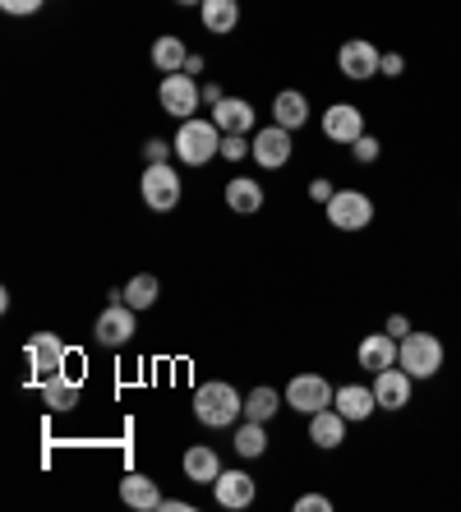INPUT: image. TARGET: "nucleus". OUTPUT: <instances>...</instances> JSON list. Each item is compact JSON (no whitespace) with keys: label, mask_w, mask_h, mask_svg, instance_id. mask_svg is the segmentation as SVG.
<instances>
[{"label":"nucleus","mask_w":461,"mask_h":512,"mask_svg":"<svg viewBox=\"0 0 461 512\" xmlns=\"http://www.w3.org/2000/svg\"><path fill=\"white\" fill-rule=\"evenodd\" d=\"M245 416V397L231 388V383H199L194 393V420L208 429H226Z\"/></svg>","instance_id":"nucleus-1"},{"label":"nucleus","mask_w":461,"mask_h":512,"mask_svg":"<svg viewBox=\"0 0 461 512\" xmlns=\"http://www.w3.org/2000/svg\"><path fill=\"white\" fill-rule=\"evenodd\" d=\"M213 153H222V130H217V120H180L176 130V157L185 167H203V162H213Z\"/></svg>","instance_id":"nucleus-2"},{"label":"nucleus","mask_w":461,"mask_h":512,"mask_svg":"<svg viewBox=\"0 0 461 512\" xmlns=\"http://www.w3.org/2000/svg\"><path fill=\"white\" fill-rule=\"evenodd\" d=\"M443 360H448V351H443V342H438L434 333H406L402 342H397V365H402L411 379H434V374L443 370Z\"/></svg>","instance_id":"nucleus-3"},{"label":"nucleus","mask_w":461,"mask_h":512,"mask_svg":"<svg viewBox=\"0 0 461 512\" xmlns=\"http://www.w3.org/2000/svg\"><path fill=\"white\" fill-rule=\"evenodd\" d=\"M24 356H28V379H33L37 388L65 374V342H60L56 333H33L24 346Z\"/></svg>","instance_id":"nucleus-4"},{"label":"nucleus","mask_w":461,"mask_h":512,"mask_svg":"<svg viewBox=\"0 0 461 512\" xmlns=\"http://www.w3.org/2000/svg\"><path fill=\"white\" fill-rule=\"evenodd\" d=\"M139 190H143V203L153 208V213H171L180 203V190H185V180L176 176L171 162H153V167L139 176Z\"/></svg>","instance_id":"nucleus-5"},{"label":"nucleus","mask_w":461,"mask_h":512,"mask_svg":"<svg viewBox=\"0 0 461 512\" xmlns=\"http://www.w3.org/2000/svg\"><path fill=\"white\" fill-rule=\"evenodd\" d=\"M328 222L337 231H365L374 222V199L365 190H337L328 199Z\"/></svg>","instance_id":"nucleus-6"},{"label":"nucleus","mask_w":461,"mask_h":512,"mask_svg":"<svg viewBox=\"0 0 461 512\" xmlns=\"http://www.w3.org/2000/svg\"><path fill=\"white\" fill-rule=\"evenodd\" d=\"M337 388H332L323 374H296V379L286 383V406L300 411V416H314V411H328Z\"/></svg>","instance_id":"nucleus-7"},{"label":"nucleus","mask_w":461,"mask_h":512,"mask_svg":"<svg viewBox=\"0 0 461 512\" xmlns=\"http://www.w3.org/2000/svg\"><path fill=\"white\" fill-rule=\"evenodd\" d=\"M157 97H162V111L166 116H180V120H190L194 111H199L203 102V88L194 84V74H162V88H157Z\"/></svg>","instance_id":"nucleus-8"},{"label":"nucleus","mask_w":461,"mask_h":512,"mask_svg":"<svg viewBox=\"0 0 461 512\" xmlns=\"http://www.w3.org/2000/svg\"><path fill=\"white\" fill-rule=\"evenodd\" d=\"M93 337H97V346H111V351H116V346H125V342L134 337V310L116 296V300L107 305V310L97 314Z\"/></svg>","instance_id":"nucleus-9"},{"label":"nucleus","mask_w":461,"mask_h":512,"mask_svg":"<svg viewBox=\"0 0 461 512\" xmlns=\"http://www.w3.org/2000/svg\"><path fill=\"white\" fill-rule=\"evenodd\" d=\"M337 65H342V74L346 79H374L379 74V65H383V51L374 47V42H365V37H351L342 51H337Z\"/></svg>","instance_id":"nucleus-10"},{"label":"nucleus","mask_w":461,"mask_h":512,"mask_svg":"<svg viewBox=\"0 0 461 512\" xmlns=\"http://www.w3.org/2000/svg\"><path fill=\"white\" fill-rule=\"evenodd\" d=\"M254 162H259L263 171H277V167H286V162H291V130H286V125H277V120H272L268 130H259L254 134Z\"/></svg>","instance_id":"nucleus-11"},{"label":"nucleus","mask_w":461,"mask_h":512,"mask_svg":"<svg viewBox=\"0 0 461 512\" xmlns=\"http://www.w3.org/2000/svg\"><path fill=\"white\" fill-rule=\"evenodd\" d=\"M323 134H328L332 143H346V148H351L360 134H369L365 130V111L351 107V102H337V107L323 111Z\"/></svg>","instance_id":"nucleus-12"},{"label":"nucleus","mask_w":461,"mask_h":512,"mask_svg":"<svg viewBox=\"0 0 461 512\" xmlns=\"http://www.w3.org/2000/svg\"><path fill=\"white\" fill-rule=\"evenodd\" d=\"M411 374L402 365H388V370L374 374V397H379V411H402L411 406Z\"/></svg>","instance_id":"nucleus-13"},{"label":"nucleus","mask_w":461,"mask_h":512,"mask_svg":"<svg viewBox=\"0 0 461 512\" xmlns=\"http://www.w3.org/2000/svg\"><path fill=\"white\" fill-rule=\"evenodd\" d=\"M254 480L245 476V471H222V476L213 480V499L222 503V508H231V512H240V508H249L254 503Z\"/></svg>","instance_id":"nucleus-14"},{"label":"nucleus","mask_w":461,"mask_h":512,"mask_svg":"<svg viewBox=\"0 0 461 512\" xmlns=\"http://www.w3.org/2000/svg\"><path fill=\"white\" fill-rule=\"evenodd\" d=\"M346 425H351V420H346L337 406H328V411H314V416H309V443H314V448H342Z\"/></svg>","instance_id":"nucleus-15"},{"label":"nucleus","mask_w":461,"mask_h":512,"mask_svg":"<svg viewBox=\"0 0 461 512\" xmlns=\"http://www.w3.org/2000/svg\"><path fill=\"white\" fill-rule=\"evenodd\" d=\"M355 360H360V370H369V374L388 370V365H397V337L392 333H369L365 342H360V351H355Z\"/></svg>","instance_id":"nucleus-16"},{"label":"nucleus","mask_w":461,"mask_h":512,"mask_svg":"<svg viewBox=\"0 0 461 512\" xmlns=\"http://www.w3.org/2000/svg\"><path fill=\"white\" fill-rule=\"evenodd\" d=\"M332 406H337L346 420H369L379 411V397H374V388H365V383H346V388H337Z\"/></svg>","instance_id":"nucleus-17"},{"label":"nucleus","mask_w":461,"mask_h":512,"mask_svg":"<svg viewBox=\"0 0 461 512\" xmlns=\"http://www.w3.org/2000/svg\"><path fill=\"white\" fill-rule=\"evenodd\" d=\"M120 499L139 512H153V508H162V489H157V480L143 476V471H130V476L120 480Z\"/></svg>","instance_id":"nucleus-18"},{"label":"nucleus","mask_w":461,"mask_h":512,"mask_svg":"<svg viewBox=\"0 0 461 512\" xmlns=\"http://www.w3.org/2000/svg\"><path fill=\"white\" fill-rule=\"evenodd\" d=\"M213 120L222 134H249L254 130V107L249 102H240V97H222L213 107Z\"/></svg>","instance_id":"nucleus-19"},{"label":"nucleus","mask_w":461,"mask_h":512,"mask_svg":"<svg viewBox=\"0 0 461 512\" xmlns=\"http://www.w3.org/2000/svg\"><path fill=\"white\" fill-rule=\"evenodd\" d=\"M226 203H231V213L254 217L263 208V185H259V180H249V176L226 180Z\"/></svg>","instance_id":"nucleus-20"},{"label":"nucleus","mask_w":461,"mask_h":512,"mask_svg":"<svg viewBox=\"0 0 461 512\" xmlns=\"http://www.w3.org/2000/svg\"><path fill=\"white\" fill-rule=\"evenodd\" d=\"M185 476H190L194 485H213V480L222 476V457H217V448L194 443L190 453H185Z\"/></svg>","instance_id":"nucleus-21"},{"label":"nucleus","mask_w":461,"mask_h":512,"mask_svg":"<svg viewBox=\"0 0 461 512\" xmlns=\"http://www.w3.org/2000/svg\"><path fill=\"white\" fill-rule=\"evenodd\" d=\"M272 120H277V125H286V130H300V125L309 120V102H305V93L286 88V93L272 97Z\"/></svg>","instance_id":"nucleus-22"},{"label":"nucleus","mask_w":461,"mask_h":512,"mask_svg":"<svg viewBox=\"0 0 461 512\" xmlns=\"http://www.w3.org/2000/svg\"><path fill=\"white\" fill-rule=\"evenodd\" d=\"M42 406H47L51 416H65V411H74L79 406V383L74 379H51V383H42Z\"/></svg>","instance_id":"nucleus-23"},{"label":"nucleus","mask_w":461,"mask_h":512,"mask_svg":"<svg viewBox=\"0 0 461 512\" xmlns=\"http://www.w3.org/2000/svg\"><path fill=\"white\" fill-rule=\"evenodd\" d=\"M199 14L208 33H231L240 24V0H203Z\"/></svg>","instance_id":"nucleus-24"},{"label":"nucleus","mask_w":461,"mask_h":512,"mask_svg":"<svg viewBox=\"0 0 461 512\" xmlns=\"http://www.w3.org/2000/svg\"><path fill=\"white\" fill-rule=\"evenodd\" d=\"M157 291H162V286H157L153 273H134L130 282H125V291H120V300H125L130 310H153V305H157Z\"/></svg>","instance_id":"nucleus-25"},{"label":"nucleus","mask_w":461,"mask_h":512,"mask_svg":"<svg viewBox=\"0 0 461 512\" xmlns=\"http://www.w3.org/2000/svg\"><path fill=\"white\" fill-rule=\"evenodd\" d=\"M185 60H190V51H185V42H180V37H157V42H153V65L162 74H180V70H185Z\"/></svg>","instance_id":"nucleus-26"},{"label":"nucleus","mask_w":461,"mask_h":512,"mask_svg":"<svg viewBox=\"0 0 461 512\" xmlns=\"http://www.w3.org/2000/svg\"><path fill=\"white\" fill-rule=\"evenodd\" d=\"M277 411H282V397H277V388H254V393L245 397V416L259 420V425H268Z\"/></svg>","instance_id":"nucleus-27"},{"label":"nucleus","mask_w":461,"mask_h":512,"mask_svg":"<svg viewBox=\"0 0 461 512\" xmlns=\"http://www.w3.org/2000/svg\"><path fill=\"white\" fill-rule=\"evenodd\" d=\"M236 453L240 457H263L268 453V434H263L259 420H245V425L236 429Z\"/></svg>","instance_id":"nucleus-28"},{"label":"nucleus","mask_w":461,"mask_h":512,"mask_svg":"<svg viewBox=\"0 0 461 512\" xmlns=\"http://www.w3.org/2000/svg\"><path fill=\"white\" fill-rule=\"evenodd\" d=\"M379 153H383V143L374 139V134H360V139L351 143V157H355V162H365V167H369V162H379Z\"/></svg>","instance_id":"nucleus-29"},{"label":"nucleus","mask_w":461,"mask_h":512,"mask_svg":"<svg viewBox=\"0 0 461 512\" xmlns=\"http://www.w3.org/2000/svg\"><path fill=\"white\" fill-rule=\"evenodd\" d=\"M254 153V143H245V134H222V157L226 162H245Z\"/></svg>","instance_id":"nucleus-30"},{"label":"nucleus","mask_w":461,"mask_h":512,"mask_svg":"<svg viewBox=\"0 0 461 512\" xmlns=\"http://www.w3.org/2000/svg\"><path fill=\"white\" fill-rule=\"evenodd\" d=\"M171 148H176V143H166V139H148V148H143V157H148V167H153V162H166V157H171Z\"/></svg>","instance_id":"nucleus-31"},{"label":"nucleus","mask_w":461,"mask_h":512,"mask_svg":"<svg viewBox=\"0 0 461 512\" xmlns=\"http://www.w3.org/2000/svg\"><path fill=\"white\" fill-rule=\"evenodd\" d=\"M47 5V0H0V10L5 14H37Z\"/></svg>","instance_id":"nucleus-32"},{"label":"nucleus","mask_w":461,"mask_h":512,"mask_svg":"<svg viewBox=\"0 0 461 512\" xmlns=\"http://www.w3.org/2000/svg\"><path fill=\"white\" fill-rule=\"evenodd\" d=\"M332 499L328 494H305V499H296V512H328Z\"/></svg>","instance_id":"nucleus-33"},{"label":"nucleus","mask_w":461,"mask_h":512,"mask_svg":"<svg viewBox=\"0 0 461 512\" xmlns=\"http://www.w3.org/2000/svg\"><path fill=\"white\" fill-rule=\"evenodd\" d=\"M332 194H337V190H332V180H309V199H314V203H328L332 199Z\"/></svg>","instance_id":"nucleus-34"},{"label":"nucleus","mask_w":461,"mask_h":512,"mask_svg":"<svg viewBox=\"0 0 461 512\" xmlns=\"http://www.w3.org/2000/svg\"><path fill=\"white\" fill-rule=\"evenodd\" d=\"M383 333H392V337H397V342H402V337L411 333V319H406V314H392V319L383 323Z\"/></svg>","instance_id":"nucleus-35"},{"label":"nucleus","mask_w":461,"mask_h":512,"mask_svg":"<svg viewBox=\"0 0 461 512\" xmlns=\"http://www.w3.org/2000/svg\"><path fill=\"white\" fill-rule=\"evenodd\" d=\"M406 70V60L397 56V51H388V56H383V65H379V74H388V79H397V74Z\"/></svg>","instance_id":"nucleus-36"},{"label":"nucleus","mask_w":461,"mask_h":512,"mask_svg":"<svg viewBox=\"0 0 461 512\" xmlns=\"http://www.w3.org/2000/svg\"><path fill=\"white\" fill-rule=\"evenodd\" d=\"M222 84H203V102H208V107H217V102H222Z\"/></svg>","instance_id":"nucleus-37"},{"label":"nucleus","mask_w":461,"mask_h":512,"mask_svg":"<svg viewBox=\"0 0 461 512\" xmlns=\"http://www.w3.org/2000/svg\"><path fill=\"white\" fill-rule=\"evenodd\" d=\"M162 512H190V503L185 499H162Z\"/></svg>","instance_id":"nucleus-38"},{"label":"nucleus","mask_w":461,"mask_h":512,"mask_svg":"<svg viewBox=\"0 0 461 512\" xmlns=\"http://www.w3.org/2000/svg\"><path fill=\"white\" fill-rule=\"evenodd\" d=\"M185 74H203V56H190V60H185Z\"/></svg>","instance_id":"nucleus-39"},{"label":"nucleus","mask_w":461,"mask_h":512,"mask_svg":"<svg viewBox=\"0 0 461 512\" xmlns=\"http://www.w3.org/2000/svg\"><path fill=\"white\" fill-rule=\"evenodd\" d=\"M176 5H203V0H176Z\"/></svg>","instance_id":"nucleus-40"}]
</instances>
